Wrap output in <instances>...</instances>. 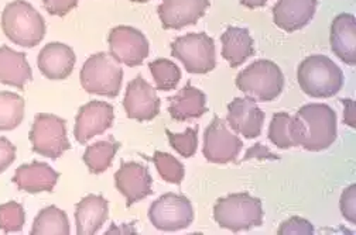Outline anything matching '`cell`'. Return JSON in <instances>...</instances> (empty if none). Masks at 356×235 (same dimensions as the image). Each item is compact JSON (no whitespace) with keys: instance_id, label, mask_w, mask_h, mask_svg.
<instances>
[{"instance_id":"1","label":"cell","mask_w":356,"mask_h":235,"mask_svg":"<svg viewBox=\"0 0 356 235\" xmlns=\"http://www.w3.org/2000/svg\"><path fill=\"white\" fill-rule=\"evenodd\" d=\"M337 113L332 107L323 103L302 106L291 117V135L296 147L318 153L330 148L338 132Z\"/></svg>"},{"instance_id":"2","label":"cell","mask_w":356,"mask_h":235,"mask_svg":"<svg viewBox=\"0 0 356 235\" xmlns=\"http://www.w3.org/2000/svg\"><path fill=\"white\" fill-rule=\"evenodd\" d=\"M297 79L305 95L317 99L335 96L345 82L342 69L325 55L305 58L298 67Z\"/></svg>"},{"instance_id":"3","label":"cell","mask_w":356,"mask_h":235,"mask_svg":"<svg viewBox=\"0 0 356 235\" xmlns=\"http://www.w3.org/2000/svg\"><path fill=\"white\" fill-rule=\"evenodd\" d=\"M2 28L12 42L24 49L38 45L47 31L42 16L24 0H15L5 8Z\"/></svg>"},{"instance_id":"4","label":"cell","mask_w":356,"mask_h":235,"mask_svg":"<svg viewBox=\"0 0 356 235\" xmlns=\"http://www.w3.org/2000/svg\"><path fill=\"white\" fill-rule=\"evenodd\" d=\"M213 220L220 228L232 232L256 228L263 224L261 200L249 193L220 198L213 207Z\"/></svg>"},{"instance_id":"5","label":"cell","mask_w":356,"mask_h":235,"mask_svg":"<svg viewBox=\"0 0 356 235\" xmlns=\"http://www.w3.org/2000/svg\"><path fill=\"white\" fill-rule=\"evenodd\" d=\"M236 86L253 101L272 102L282 95L284 75L277 64L269 60H260L236 76Z\"/></svg>"},{"instance_id":"6","label":"cell","mask_w":356,"mask_h":235,"mask_svg":"<svg viewBox=\"0 0 356 235\" xmlns=\"http://www.w3.org/2000/svg\"><path fill=\"white\" fill-rule=\"evenodd\" d=\"M122 80L123 69L108 53H98L88 58L81 69V85L91 95L118 98Z\"/></svg>"},{"instance_id":"7","label":"cell","mask_w":356,"mask_h":235,"mask_svg":"<svg viewBox=\"0 0 356 235\" xmlns=\"http://www.w3.org/2000/svg\"><path fill=\"white\" fill-rule=\"evenodd\" d=\"M29 138L31 150L35 154L54 161L61 158L65 151L71 150L67 134V123L64 119L54 114H37Z\"/></svg>"},{"instance_id":"8","label":"cell","mask_w":356,"mask_h":235,"mask_svg":"<svg viewBox=\"0 0 356 235\" xmlns=\"http://www.w3.org/2000/svg\"><path fill=\"white\" fill-rule=\"evenodd\" d=\"M171 55L181 61L190 73H208L216 67L215 42L205 33H190L175 38L171 44Z\"/></svg>"},{"instance_id":"9","label":"cell","mask_w":356,"mask_h":235,"mask_svg":"<svg viewBox=\"0 0 356 235\" xmlns=\"http://www.w3.org/2000/svg\"><path fill=\"white\" fill-rule=\"evenodd\" d=\"M149 218L157 229L178 231L193 224L194 209L186 196L167 193L152 203Z\"/></svg>"},{"instance_id":"10","label":"cell","mask_w":356,"mask_h":235,"mask_svg":"<svg viewBox=\"0 0 356 235\" xmlns=\"http://www.w3.org/2000/svg\"><path fill=\"white\" fill-rule=\"evenodd\" d=\"M242 147V139L231 131L227 121L213 117L204 134V158L212 164H229L236 161Z\"/></svg>"},{"instance_id":"11","label":"cell","mask_w":356,"mask_h":235,"mask_svg":"<svg viewBox=\"0 0 356 235\" xmlns=\"http://www.w3.org/2000/svg\"><path fill=\"white\" fill-rule=\"evenodd\" d=\"M109 54L127 67H139L149 57V41L146 35L130 26H118L108 37Z\"/></svg>"},{"instance_id":"12","label":"cell","mask_w":356,"mask_h":235,"mask_svg":"<svg viewBox=\"0 0 356 235\" xmlns=\"http://www.w3.org/2000/svg\"><path fill=\"white\" fill-rule=\"evenodd\" d=\"M123 107L129 119L150 121L160 114V99L156 89L138 75L126 87Z\"/></svg>"},{"instance_id":"13","label":"cell","mask_w":356,"mask_h":235,"mask_svg":"<svg viewBox=\"0 0 356 235\" xmlns=\"http://www.w3.org/2000/svg\"><path fill=\"white\" fill-rule=\"evenodd\" d=\"M115 109L111 103L92 101L82 107L75 119L74 135L79 144H86L89 139L109 130L113 125Z\"/></svg>"},{"instance_id":"14","label":"cell","mask_w":356,"mask_h":235,"mask_svg":"<svg viewBox=\"0 0 356 235\" xmlns=\"http://www.w3.org/2000/svg\"><path fill=\"white\" fill-rule=\"evenodd\" d=\"M115 184L126 199V207H131L153 193V179L149 168L139 162H122L115 173Z\"/></svg>"},{"instance_id":"15","label":"cell","mask_w":356,"mask_h":235,"mask_svg":"<svg viewBox=\"0 0 356 235\" xmlns=\"http://www.w3.org/2000/svg\"><path fill=\"white\" fill-rule=\"evenodd\" d=\"M209 0H163L157 8L163 28L181 30L205 16Z\"/></svg>"},{"instance_id":"16","label":"cell","mask_w":356,"mask_h":235,"mask_svg":"<svg viewBox=\"0 0 356 235\" xmlns=\"http://www.w3.org/2000/svg\"><path fill=\"white\" fill-rule=\"evenodd\" d=\"M266 114L250 98H236L228 105V124L238 134L253 139L260 135Z\"/></svg>"},{"instance_id":"17","label":"cell","mask_w":356,"mask_h":235,"mask_svg":"<svg viewBox=\"0 0 356 235\" xmlns=\"http://www.w3.org/2000/svg\"><path fill=\"white\" fill-rule=\"evenodd\" d=\"M58 179L60 173L49 164L34 161L27 165H20L12 180L19 191L37 195L41 192H53Z\"/></svg>"},{"instance_id":"18","label":"cell","mask_w":356,"mask_h":235,"mask_svg":"<svg viewBox=\"0 0 356 235\" xmlns=\"http://www.w3.org/2000/svg\"><path fill=\"white\" fill-rule=\"evenodd\" d=\"M75 53L63 42H50L38 54L37 65L40 72L50 80L67 79L75 65Z\"/></svg>"},{"instance_id":"19","label":"cell","mask_w":356,"mask_h":235,"mask_svg":"<svg viewBox=\"0 0 356 235\" xmlns=\"http://www.w3.org/2000/svg\"><path fill=\"white\" fill-rule=\"evenodd\" d=\"M317 10V0H279L273 8L275 24L293 33L304 28L313 20Z\"/></svg>"},{"instance_id":"20","label":"cell","mask_w":356,"mask_h":235,"mask_svg":"<svg viewBox=\"0 0 356 235\" xmlns=\"http://www.w3.org/2000/svg\"><path fill=\"white\" fill-rule=\"evenodd\" d=\"M331 49L346 65L356 64V19L350 13L338 15L331 26Z\"/></svg>"},{"instance_id":"21","label":"cell","mask_w":356,"mask_h":235,"mask_svg":"<svg viewBox=\"0 0 356 235\" xmlns=\"http://www.w3.org/2000/svg\"><path fill=\"white\" fill-rule=\"evenodd\" d=\"M109 204L104 196L88 195L75 207L76 234L94 235L106 223Z\"/></svg>"},{"instance_id":"22","label":"cell","mask_w":356,"mask_h":235,"mask_svg":"<svg viewBox=\"0 0 356 235\" xmlns=\"http://www.w3.org/2000/svg\"><path fill=\"white\" fill-rule=\"evenodd\" d=\"M168 102V113L175 121L198 119L208 113L205 93L191 83H187L175 96L170 98Z\"/></svg>"},{"instance_id":"23","label":"cell","mask_w":356,"mask_h":235,"mask_svg":"<svg viewBox=\"0 0 356 235\" xmlns=\"http://www.w3.org/2000/svg\"><path fill=\"white\" fill-rule=\"evenodd\" d=\"M33 80V72L26 54L17 53L8 45L0 46V83L24 89Z\"/></svg>"},{"instance_id":"24","label":"cell","mask_w":356,"mask_h":235,"mask_svg":"<svg viewBox=\"0 0 356 235\" xmlns=\"http://www.w3.org/2000/svg\"><path fill=\"white\" fill-rule=\"evenodd\" d=\"M222 57H224L231 68H238L248 58L254 55V41L249 30L242 27H228L220 37Z\"/></svg>"},{"instance_id":"25","label":"cell","mask_w":356,"mask_h":235,"mask_svg":"<svg viewBox=\"0 0 356 235\" xmlns=\"http://www.w3.org/2000/svg\"><path fill=\"white\" fill-rule=\"evenodd\" d=\"M70 220L61 209L56 206H49L40 210L37 214L31 231V235H68L70 234Z\"/></svg>"},{"instance_id":"26","label":"cell","mask_w":356,"mask_h":235,"mask_svg":"<svg viewBox=\"0 0 356 235\" xmlns=\"http://www.w3.org/2000/svg\"><path fill=\"white\" fill-rule=\"evenodd\" d=\"M119 148L120 143H118L113 138L98 141V143L89 146L83 154V162L89 172L99 175L109 169Z\"/></svg>"},{"instance_id":"27","label":"cell","mask_w":356,"mask_h":235,"mask_svg":"<svg viewBox=\"0 0 356 235\" xmlns=\"http://www.w3.org/2000/svg\"><path fill=\"white\" fill-rule=\"evenodd\" d=\"M24 99L12 92H0V131L17 128L24 119Z\"/></svg>"},{"instance_id":"28","label":"cell","mask_w":356,"mask_h":235,"mask_svg":"<svg viewBox=\"0 0 356 235\" xmlns=\"http://www.w3.org/2000/svg\"><path fill=\"white\" fill-rule=\"evenodd\" d=\"M153 79L156 82V87L163 92L174 90L181 79V71L172 61L160 58L149 65Z\"/></svg>"},{"instance_id":"29","label":"cell","mask_w":356,"mask_h":235,"mask_svg":"<svg viewBox=\"0 0 356 235\" xmlns=\"http://www.w3.org/2000/svg\"><path fill=\"white\" fill-rule=\"evenodd\" d=\"M152 161L156 165L157 172L163 180L174 184H180L183 182L186 175V168L177 158H174L167 153L156 151L154 155L152 157Z\"/></svg>"},{"instance_id":"30","label":"cell","mask_w":356,"mask_h":235,"mask_svg":"<svg viewBox=\"0 0 356 235\" xmlns=\"http://www.w3.org/2000/svg\"><path fill=\"white\" fill-rule=\"evenodd\" d=\"M269 139L282 150L296 147L291 135V116L289 113H275L269 127Z\"/></svg>"},{"instance_id":"31","label":"cell","mask_w":356,"mask_h":235,"mask_svg":"<svg viewBox=\"0 0 356 235\" xmlns=\"http://www.w3.org/2000/svg\"><path fill=\"white\" fill-rule=\"evenodd\" d=\"M170 146L183 158H191L198 147V128H187L183 134H177L165 130Z\"/></svg>"},{"instance_id":"32","label":"cell","mask_w":356,"mask_h":235,"mask_svg":"<svg viewBox=\"0 0 356 235\" xmlns=\"http://www.w3.org/2000/svg\"><path fill=\"white\" fill-rule=\"evenodd\" d=\"M26 211L17 202H9L0 206V229L3 232H17L24 227Z\"/></svg>"},{"instance_id":"33","label":"cell","mask_w":356,"mask_h":235,"mask_svg":"<svg viewBox=\"0 0 356 235\" xmlns=\"http://www.w3.org/2000/svg\"><path fill=\"white\" fill-rule=\"evenodd\" d=\"M279 235H313L314 234V225L308 220L301 217H291L287 221L282 223L277 231Z\"/></svg>"},{"instance_id":"34","label":"cell","mask_w":356,"mask_h":235,"mask_svg":"<svg viewBox=\"0 0 356 235\" xmlns=\"http://www.w3.org/2000/svg\"><path fill=\"white\" fill-rule=\"evenodd\" d=\"M355 203H356V186L350 184L349 187L343 191L342 196H341V211L343 214V217L350 221L352 224L356 223V209H355Z\"/></svg>"},{"instance_id":"35","label":"cell","mask_w":356,"mask_h":235,"mask_svg":"<svg viewBox=\"0 0 356 235\" xmlns=\"http://www.w3.org/2000/svg\"><path fill=\"white\" fill-rule=\"evenodd\" d=\"M79 0H42V6L51 16L64 17L78 6Z\"/></svg>"},{"instance_id":"36","label":"cell","mask_w":356,"mask_h":235,"mask_svg":"<svg viewBox=\"0 0 356 235\" xmlns=\"http://www.w3.org/2000/svg\"><path fill=\"white\" fill-rule=\"evenodd\" d=\"M16 159V147L5 137H0V173H3Z\"/></svg>"},{"instance_id":"37","label":"cell","mask_w":356,"mask_h":235,"mask_svg":"<svg viewBox=\"0 0 356 235\" xmlns=\"http://www.w3.org/2000/svg\"><path fill=\"white\" fill-rule=\"evenodd\" d=\"M253 157H256V158H272V159H279V157L277 155H275V154H270L269 151L266 150V147H263V146H260V144H257V146H254L250 151H248V154H246V157H245V161H248V159H250V158H253Z\"/></svg>"},{"instance_id":"38","label":"cell","mask_w":356,"mask_h":235,"mask_svg":"<svg viewBox=\"0 0 356 235\" xmlns=\"http://www.w3.org/2000/svg\"><path fill=\"white\" fill-rule=\"evenodd\" d=\"M345 105V116H343V123L346 125H350L352 128H355V102L349 101V99H343L342 101Z\"/></svg>"},{"instance_id":"39","label":"cell","mask_w":356,"mask_h":235,"mask_svg":"<svg viewBox=\"0 0 356 235\" xmlns=\"http://www.w3.org/2000/svg\"><path fill=\"white\" fill-rule=\"evenodd\" d=\"M269 0H241V3L249 9H257L266 6Z\"/></svg>"},{"instance_id":"40","label":"cell","mask_w":356,"mask_h":235,"mask_svg":"<svg viewBox=\"0 0 356 235\" xmlns=\"http://www.w3.org/2000/svg\"><path fill=\"white\" fill-rule=\"evenodd\" d=\"M131 2H135V3H147V2H150V0H131Z\"/></svg>"}]
</instances>
